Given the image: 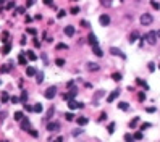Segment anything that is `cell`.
<instances>
[{"label":"cell","mask_w":160,"mask_h":142,"mask_svg":"<svg viewBox=\"0 0 160 142\" xmlns=\"http://www.w3.org/2000/svg\"><path fill=\"white\" fill-rule=\"evenodd\" d=\"M152 15L150 13H144V15H141V24L142 26H149L150 23H152Z\"/></svg>","instance_id":"obj_1"},{"label":"cell","mask_w":160,"mask_h":142,"mask_svg":"<svg viewBox=\"0 0 160 142\" xmlns=\"http://www.w3.org/2000/svg\"><path fill=\"white\" fill-rule=\"evenodd\" d=\"M146 41H147L150 45H154V44L157 42V32H155V31H150V32H147V34H146Z\"/></svg>","instance_id":"obj_2"},{"label":"cell","mask_w":160,"mask_h":142,"mask_svg":"<svg viewBox=\"0 0 160 142\" xmlns=\"http://www.w3.org/2000/svg\"><path fill=\"white\" fill-rule=\"evenodd\" d=\"M20 128L23 131H29L31 129V121H29V118H23L20 121Z\"/></svg>","instance_id":"obj_3"},{"label":"cell","mask_w":160,"mask_h":142,"mask_svg":"<svg viewBox=\"0 0 160 142\" xmlns=\"http://www.w3.org/2000/svg\"><path fill=\"white\" fill-rule=\"evenodd\" d=\"M55 94H57V87H49L45 92H44V97H45V99H53V97H55Z\"/></svg>","instance_id":"obj_4"},{"label":"cell","mask_w":160,"mask_h":142,"mask_svg":"<svg viewBox=\"0 0 160 142\" xmlns=\"http://www.w3.org/2000/svg\"><path fill=\"white\" fill-rule=\"evenodd\" d=\"M76 94H78V89H76V87H71V89H70V92L65 95V100H73Z\"/></svg>","instance_id":"obj_5"},{"label":"cell","mask_w":160,"mask_h":142,"mask_svg":"<svg viewBox=\"0 0 160 142\" xmlns=\"http://www.w3.org/2000/svg\"><path fill=\"white\" fill-rule=\"evenodd\" d=\"M99 23H100V26H108L110 24V16L108 15H100Z\"/></svg>","instance_id":"obj_6"},{"label":"cell","mask_w":160,"mask_h":142,"mask_svg":"<svg viewBox=\"0 0 160 142\" xmlns=\"http://www.w3.org/2000/svg\"><path fill=\"white\" fill-rule=\"evenodd\" d=\"M68 106L71 110H76V108H83V103H79L76 100H68Z\"/></svg>","instance_id":"obj_7"},{"label":"cell","mask_w":160,"mask_h":142,"mask_svg":"<svg viewBox=\"0 0 160 142\" xmlns=\"http://www.w3.org/2000/svg\"><path fill=\"white\" fill-rule=\"evenodd\" d=\"M87 42L91 44V45H97V37H95L94 32H91V34L87 36Z\"/></svg>","instance_id":"obj_8"},{"label":"cell","mask_w":160,"mask_h":142,"mask_svg":"<svg viewBox=\"0 0 160 142\" xmlns=\"http://www.w3.org/2000/svg\"><path fill=\"white\" fill-rule=\"evenodd\" d=\"M118 95H120V91H113L112 94H110L108 97H107V102H108V103H112V102H113L115 99H117Z\"/></svg>","instance_id":"obj_9"},{"label":"cell","mask_w":160,"mask_h":142,"mask_svg":"<svg viewBox=\"0 0 160 142\" xmlns=\"http://www.w3.org/2000/svg\"><path fill=\"white\" fill-rule=\"evenodd\" d=\"M110 52H112V55H117V57H121V58H124V53H121V50L117 47H112L110 48Z\"/></svg>","instance_id":"obj_10"},{"label":"cell","mask_w":160,"mask_h":142,"mask_svg":"<svg viewBox=\"0 0 160 142\" xmlns=\"http://www.w3.org/2000/svg\"><path fill=\"white\" fill-rule=\"evenodd\" d=\"M47 129L49 131H58L60 129V124L58 123H49L47 124Z\"/></svg>","instance_id":"obj_11"},{"label":"cell","mask_w":160,"mask_h":142,"mask_svg":"<svg viewBox=\"0 0 160 142\" xmlns=\"http://www.w3.org/2000/svg\"><path fill=\"white\" fill-rule=\"evenodd\" d=\"M65 34L66 36H68V37H71V36H74V26H66V28H65Z\"/></svg>","instance_id":"obj_12"},{"label":"cell","mask_w":160,"mask_h":142,"mask_svg":"<svg viewBox=\"0 0 160 142\" xmlns=\"http://www.w3.org/2000/svg\"><path fill=\"white\" fill-rule=\"evenodd\" d=\"M10 50H11V44H10V42H7L5 45L2 47V53H3V55H7V53H10Z\"/></svg>","instance_id":"obj_13"},{"label":"cell","mask_w":160,"mask_h":142,"mask_svg":"<svg viewBox=\"0 0 160 142\" xmlns=\"http://www.w3.org/2000/svg\"><path fill=\"white\" fill-rule=\"evenodd\" d=\"M92 52H94L97 57H102V55H104V52L100 50V47H99V45H92Z\"/></svg>","instance_id":"obj_14"},{"label":"cell","mask_w":160,"mask_h":142,"mask_svg":"<svg viewBox=\"0 0 160 142\" xmlns=\"http://www.w3.org/2000/svg\"><path fill=\"white\" fill-rule=\"evenodd\" d=\"M99 68H100V66L97 65V63H87V69L89 71H97Z\"/></svg>","instance_id":"obj_15"},{"label":"cell","mask_w":160,"mask_h":142,"mask_svg":"<svg viewBox=\"0 0 160 142\" xmlns=\"http://www.w3.org/2000/svg\"><path fill=\"white\" fill-rule=\"evenodd\" d=\"M20 102H23V103H26V102H28V91H23V92H21Z\"/></svg>","instance_id":"obj_16"},{"label":"cell","mask_w":160,"mask_h":142,"mask_svg":"<svg viewBox=\"0 0 160 142\" xmlns=\"http://www.w3.org/2000/svg\"><path fill=\"white\" fill-rule=\"evenodd\" d=\"M18 63H20V65H26V63H28V60L24 58L23 53H20V55H18Z\"/></svg>","instance_id":"obj_17"},{"label":"cell","mask_w":160,"mask_h":142,"mask_svg":"<svg viewBox=\"0 0 160 142\" xmlns=\"http://www.w3.org/2000/svg\"><path fill=\"white\" fill-rule=\"evenodd\" d=\"M118 108H120V110H124V112H126V110L130 108V105H128L126 102H120V103H118Z\"/></svg>","instance_id":"obj_18"},{"label":"cell","mask_w":160,"mask_h":142,"mask_svg":"<svg viewBox=\"0 0 160 142\" xmlns=\"http://www.w3.org/2000/svg\"><path fill=\"white\" fill-rule=\"evenodd\" d=\"M0 99H2V102H3V103H5V102H8V100H10V95H8V92H2Z\"/></svg>","instance_id":"obj_19"},{"label":"cell","mask_w":160,"mask_h":142,"mask_svg":"<svg viewBox=\"0 0 160 142\" xmlns=\"http://www.w3.org/2000/svg\"><path fill=\"white\" fill-rule=\"evenodd\" d=\"M26 74H28V76H34V74H36V68H33V66L26 68Z\"/></svg>","instance_id":"obj_20"},{"label":"cell","mask_w":160,"mask_h":142,"mask_svg":"<svg viewBox=\"0 0 160 142\" xmlns=\"http://www.w3.org/2000/svg\"><path fill=\"white\" fill-rule=\"evenodd\" d=\"M137 37H139V34H137L136 31H134V32L130 36V42H131V44H133V42H136V39H137Z\"/></svg>","instance_id":"obj_21"},{"label":"cell","mask_w":160,"mask_h":142,"mask_svg":"<svg viewBox=\"0 0 160 142\" xmlns=\"http://www.w3.org/2000/svg\"><path fill=\"white\" fill-rule=\"evenodd\" d=\"M76 123L79 124V126H84V124H87V118H78Z\"/></svg>","instance_id":"obj_22"},{"label":"cell","mask_w":160,"mask_h":142,"mask_svg":"<svg viewBox=\"0 0 160 142\" xmlns=\"http://www.w3.org/2000/svg\"><path fill=\"white\" fill-rule=\"evenodd\" d=\"M33 110H34L36 113H41V112H42V105H41V103H36V105L33 106Z\"/></svg>","instance_id":"obj_23"},{"label":"cell","mask_w":160,"mask_h":142,"mask_svg":"<svg viewBox=\"0 0 160 142\" xmlns=\"http://www.w3.org/2000/svg\"><path fill=\"white\" fill-rule=\"evenodd\" d=\"M150 5H152L154 10H160V3H158V2H155V0H150Z\"/></svg>","instance_id":"obj_24"},{"label":"cell","mask_w":160,"mask_h":142,"mask_svg":"<svg viewBox=\"0 0 160 142\" xmlns=\"http://www.w3.org/2000/svg\"><path fill=\"white\" fill-rule=\"evenodd\" d=\"M112 79H113V81H121V74H120V73H113L112 74Z\"/></svg>","instance_id":"obj_25"},{"label":"cell","mask_w":160,"mask_h":142,"mask_svg":"<svg viewBox=\"0 0 160 142\" xmlns=\"http://www.w3.org/2000/svg\"><path fill=\"white\" fill-rule=\"evenodd\" d=\"M23 118H24V116H23V112H16V113H15V119H16V121H21Z\"/></svg>","instance_id":"obj_26"},{"label":"cell","mask_w":160,"mask_h":142,"mask_svg":"<svg viewBox=\"0 0 160 142\" xmlns=\"http://www.w3.org/2000/svg\"><path fill=\"white\" fill-rule=\"evenodd\" d=\"M65 119H66V121H73V119H74V115H73V113H66V115H65Z\"/></svg>","instance_id":"obj_27"},{"label":"cell","mask_w":160,"mask_h":142,"mask_svg":"<svg viewBox=\"0 0 160 142\" xmlns=\"http://www.w3.org/2000/svg\"><path fill=\"white\" fill-rule=\"evenodd\" d=\"M28 58H29L31 61H34L36 58H37V57H36V53H34V52H28Z\"/></svg>","instance_id":"obj_28"},{"label":"cell","mask_w":160,"mask_h":142,"mask_svg":"<svg viewBox=\"0 0 160 142\" xmlns=\"http://www.w3.org/2000/svg\"><path fill=\"white\" fill-rule=\"evenodd\" d=\"M124 140L126 142H134V137H133L131 134H124Z\"/></svg>","instance_id":"obj_29"},{"label":"cell","mask_w":160,"mask_h":142,"mask_svg":"<svg viewBox=\"0 0 160 142\" xmlns=\"http://www.w3.org/2000/svg\"><path fill=\"white\" fill-rule=\"evenodd\" d=\"M137 123H139V116H136V118H134V119H133V121L130 123V128H134Z\"/></svg>","instance_id":"obj_30"},{"label":"cell","mask_w":160,"mask_h":142,"mask_svg":"<svg viewBox=\"0 0 160 142\" xmlns=\"http://www.w3.org/2000/svg\"><path fill=\"white\" fill-rule=\"evenodd\" d=\"M2 42L3 44L8 42V32H2Z\"/></svg>","instance_id":"obj_31"},{"label":"cell","mask_w":160,"mask_h":142,"mask_svg":"<svg viewBox=\"0 0 160 142\" xmlns=\"http://www.w3.org/2000/svg\"><path fill=\"white\" fill-rule=\"evenodd\" d=\"M108 132H110V134H113V132H115V123L108 124Z\"/></svg>","instance_id":"obj_32"},{"label":"cell","mask_w":160,"mask_h":142,"mask_svg":"<svg viewBox=\"0 0 160 142\" xmlns=\"http://www.w3.org/2000/svg\"><path fill=\"white\" fill-rule=\"evenodd\" d=\"M44 81V73H37V84H41Z\"/></svg>","instance_id":"obj_33"},{"label":"cell","mask_w":160,"mask_h":142,"mask_svg":"<svg viewBox=\"0 0 160 142\" xmlns=\"http://www.w3.org/2000/svg\"><path fill=\"white\" fill-rule=\"evenodd\" d=\"M21 13H24V8L23 7H18L15 10V15H21Z\"/></svg>","instance_id":"obj_34"},{"label":"cell","mask_w":160,"mask_h":142,"mask_svg":"<svg viewBox=\"0 0 160 142\" xmlns=\"http://www.w3.org/2000/svg\"><path fill=\"white\" fill-rule=\"evenodd\" d=\"M70 11H71V15H78V13H79V8H78V7H73Z\"/></svg>","instance_id":"obj_35"},{"label":"cell","mask_w":160,"mask_h":142,"mask_svg":"<svg viewBox=\"0 0 160 142\" xmlns=\"http://www.w3.org/2000/svg\"><path fill=\"white\" fill-rule=\"evenodd\" d=\"M57 48H58V50H66V48H68V45H65V44H58V45H57Z\"/></svg>","instance_id":"obj_36"},{"label":"cell","mask_w":160,"mask_h":142,"mask_svg":"<svg viewBox=\"0 0 160 142\" xmlns=\"http://www.w3.org/2000/svg\"><path fill=\"white\" fill-rule=\"evenodd\" d=\"M133 137H134L136 140H141V139H142V132H136V134L133 136Z\"/></svg>","instance_id":"obj_37"},{"label":"cell","mask_w":160,"mask_h":142,"mask_svg":"<svg viewBox=\"0 0 160 142\" xmlns=\"http://www.w3.org/2000/svg\"><path fill=\"white\" fill-rule=\"evenodd\" d=\"M11 103H20V97H10Z\"/></svg>","instance_id":"obj_38"},{"label":"cell","mask_w":160,"mask_h":142,"mask_svg":"<svg viewBox=\"0 0 160 142\" xmlns=\"http://www.w3.org/2000/svg\"><path fill=\"white\" fill-rule=\"evenodd\" d=\"M104 94H105L104 91H97V92H95V99H100V97L104 95Z\"/></svg>","instance_id":"obj_39"},{"label":"cell","mask_w":160,"mask_h":142,"mask_svg":"<svg viewBox=\"0 0 160 142\" xmlns=\"http://www.w3.org/2000/svg\"><path fill=\"white\" fill-rule=\"evenodd\" d=\"M53 112H55V108H53V106H52V108H49V112H47V118H50L52 115H53Z\"/></svg>","instance_id":"obj_40"},{"label":"cell","mask_w":160,"mask_h":142,"mask_svg":"<svg viewBox=\"0 0 160 142\" xmlns=\"http://www.w3.org/2000/svg\"><path fill=\"white\" fill-rule=\"evenodd\" d=\"M100 3H102V5H105V7H108L110 3H112V0H100Z\"/></svg>","instance_id":"obj_41"},{"label":"cell","mask_w":160,"mask_h":142,"mask_svg":"<svg viewBox=\"0 0 160 142\" xmlns=\"http://www.w3.org/2000/svg\"><path fill=\"white\" fill-rule=\"evenodd\" d=\"M55 63L58 65V66H63V65H65V60H63V58H58V60L55 61Z\"/></svg>","instance_id":"obj_42"},{"label":"cell","mask_w":160,"mask_h":142,"mask_svg":"<svg viewBox=\"0 0 160 142\" xmlns=\"http://www.w3.org/2000/svg\"><path fill=\"white\" fill-rule=\"evenodd\" d=\"M0 71H2V73H8V71H10V66H2Z\"/></svg>","instance_id":"obj_43"},{"label":"cell","mask_w":160,"mask_h":142,"mask_svg":"<svg viewBox=\"0 0 160 142\" xmlns=\"http://www.w3.org/2000/svg\"><path fill=\"white\" fill-rule=\"evenodd\" d=\"M137 97H139V100H141V102H144V99H146V94H144V92H139V95H137Z\"/></svg>","instance_id":"obj_44"},{"label":"cell","mask_w":160,"mask_h":142,"mask_svg":"<svg viewBox=\"0 0 160 142\" xmlns=\"http://www.w3.org/2000/svg\"><path fill=\"white\" fill-rule=\"evenodd\" d=\"M24 110H26V112H33V106L28 105V103H24Z\"/></svg>","instance_id":"obj_45"},{"label":"cell","mask_w":160,"mask_h":142,"mask_svg":"<svg viewBox=\"0 0 160 142\" xmlns=\"http://www.w3.org/2000/svg\"><path fill=\"white\" fill-rule=\"evenodd\" d=\"M147 128H150V123H144V124L141 126V129L144 131V129H147Z\"/></svg>","instance_id":"obj_46"},{"label":"cell","mask_w":160,"mask_h":142,"mask_svg":"<svg viewBox=\"0 0 160 142\" xmlns=\"http://www.w3.org/2000/svg\"><path fill=\"white\" fill-rule=\"evenodd\" d=\"M146 112H147V113H154L155 108H154V106H147V108H146Z\"/></svg>","instance_id":"obj_47"},{"label":"cell","mask_w":160,"mask_h":142,"mask_svg":"<svg viewBox=\"0 0 160 142\" xmlns=\"http://www.w3.org/2000/svg\"><path fill=\"white\" fill-rule=\"evenodd\" d=\"M28 32H29L31 36H36V29H34V28H28Z\"/></svg>","instance_id":"obj_48"},{"label":"cell","mask_w":160,"mask_h":142,"mask_svg":"<svg viewBox=\"0 0 160 142\" xmlns=\"http://www.w3.org/2000/svg\"><path fill=\"white\" fill-rule=\"evenodd\" d=\"M65 15H66V11H65V10H60V11H58V18H63Z\"/></svg>","instance_id":"obj_49"},{"label":"cell","mask_w":160,"mask_h":142,"mask_svg":"<svg viewBox=\"0 0 160 142\" xmlns=\"http://www.w3.org/2000/svg\"><path fill=\"white\" fill-rule=\"evenodd\" d=\"M107 118V113H102L100 115V116H99V121H104V119Z\"/></svg>","instance_id":"obj_50"},{"label":"cell","mask_w":160,"mask_h":142,"mask_svg":"<svg viewBox=\"0 0 160 142\" xmlns=\"http://www.w3.org/2000/svg\"><path fill=\"white\" fill-rule=\"evenodd\" d=\"M81 26H83V28H87V26H89V23H87V21H84V20H83V21H81Z\"/></svg>","instance_id":"obj_51"},{"label":"cell","mask_w":160,"mask_h":142,"mask_svg":"<svg viewBox=\"0 0 160 142\" xmlns=\"http://www.w3.org/2000/svg\"><path fill=\"white\" fill-rule=\"evenodd\" d=\"M155 69V65L154 63H149V71H154Z\"/></svg>","instance_id":"obj_52"},{"label":"cell","mask_w":160,"mask_h":142,"mask_svg":"<svg viewBox=\"0 0 160 142\" xmlns=\"http://www.w3.org/2000/svg\"><path fill=\"white\" fill-rule=\"evenodd\" d=\"M13 7H15V3H13V2H8L7 3V8H13Z\"/></svg>","instance_id":"obj_53"},{"label":"cell","mask_w":160,"mask_h":142,"mask_svg":"<svg viewBox=\"0 0 160 142\" xmlns=\"http://www.w3.org/2000/svg\"><path fill=\"white\" fill-rule=\"evenodd\" d=\"M33 3H34V0H28V2H26V5H28V7H31Z\"/></svg>","instance_id":"obj_54"},{"label":"cell","mask_w":160,"mask_h":142,"mask_svg":"<svg viewBox=\"0 0 160 142\" xmlns=\"http://www.w3.org/2000/svg\"><path fill=\"white\" fill-rule=\"evenodd\" d=\"M29 131H31V134H33L34 137H37V131H33V129H29Z\"/></svg>","instance_id":"obj_55"},{"label":"cell","mask_w":160,"mask_h":142,"mask_svg":"<svg viewBox=\"0 0 160 142\" xmlns=\"http://www.w3.org/2000/svg\"><path fill=\"white\" fill-rule=\"evenodd\" d=\"M55 142H63V137H61V136H60V137H57Z\"/></svg>","instance_id":"obj_56"},{"label":"cell","mask_w":160,"mask_h":142,"mask_svg":"<svg viewBox=\"0 0 160 142\" xmlns=\"http://www.w3.org/2000/svg\"><path fill=\"white\" fill-rule=\"evenodd\" d=\"M44 3H45V5H52V2H50V0H44Z\"/></svg>","instance_id":"obj_57"},{"label":"cell","mask_w":160,"mask_h":142,"mask_svg":"<svg viewBox=\"0 0 160 142\" xmlns=\"http://www.w3.org/2000/svg\"><path fill=\"white\" fill-rule=\"evenodd\" d=\"M157 37H160V31H158V32H157Z\"/></svg>","instance_id":"obj_58"},{"label":"cell","mask_w":160,"mask_h":142,"mask_svg":"<svg viewBox=\"0 0 160 142\" xmlns=\"http://www.w3.org/2000/svg\"><path fill=\"white\" fill-rule=\"evenodd\" d=\"M158 69H160V65H158Z\"/></svg>","instance_id":"obj_59"},{"label":"cell","mask_w":160,"mask_h":142,"mask_svg":"<svg viewBox=\"0 0 160 142\" xmlns=\"http://www.w3.org/2000/svg\"><path fill=\"white\" fill-rule=\"evenodd\" d=\"M0 84H2V81H0Z\"/></svg>","instance_id":"obj_60"}]
</instances>
